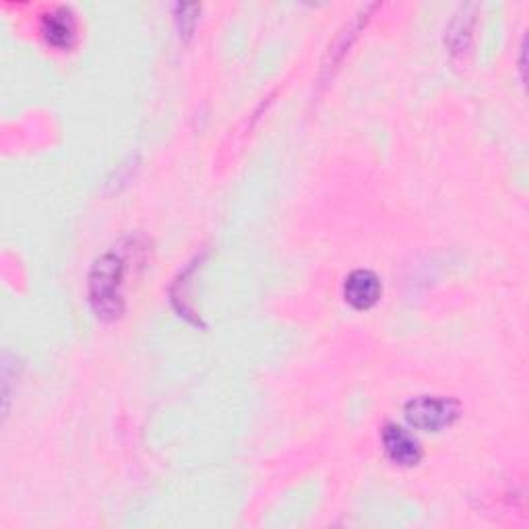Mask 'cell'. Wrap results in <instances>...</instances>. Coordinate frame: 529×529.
Instances as JSON below:
<instances>
[{"instance_id": "obj_1", "label": "cell", "mask_w": 529, "mask_h": 529, "mask_svg": "<svg viewBox=\"0 0 529 529\" xmlns=\"http://www.w3.org/2000/svg\"><path fill=\"white\" fill-rule=\"evenodd\" d=\"M122 269V261L116 255H104L91 269L89 298L102 319H116L122 315Z\"/></svg>"}, {"instance_id": "obj_2", "label": "cell", "mask_w": 529, "mask_h": 529, "mask_svg": "<svg viewBox=\"0 0 529 529\" xmlns=\"http://www.w3.org/2000/svg\"><path fill=\"white\" fill-rule=\"evenodd\" d=\"M459 416L457 401L437 395H420L406 403L408 422L424 432H439L451 426Z\"/></svg>"}, {"instance_id": "obj_3", "label": "cell", "mask_w": 529, "mask_h": 529, "mask_svg": "<svg viewBox=\"0 0 529 529\" xmlns=\"http://www.w3.org/2000/svg\"><path fill=\"white\" fill-rule=\"evenodd\" d=\"M383 447L387 457L393 463L403 465V468H412V465H416L422 459V447L418 439L412 432L397 424H387L383 428Z\"/></svg>"}, {"instance_id": "obj_4", "label": "cell", "mask_w": 529, "mask_h": 529, "mask_svg": "<svg viewBox=\"0 0 529 529\" xmlns=\"http://www.w3.org/2000/svg\"><path fill=\"white\" fill-rule=\"evenodd\" d=\"M344 296L358 310H366L370 306H375L381 298L379 277L368 269L352 271L344 284Z\"/></svg>"}, {"instance_id": "obj_5", "label": "cell", "mask_w": 529, "mask_h": 529, "mask_svg": "<svg viewBox=\"0 0 529 529\" xmlns=\"http://www.w3.org/2000/svg\"><path fill=\"white\" fill-rule=\"evenodd\" d=\"M44 36L46 40L56 46V48H69L73 38H75V23H73V17L65 11H54L50 15L44 17Z\"/></svg>"}]
</instances>
